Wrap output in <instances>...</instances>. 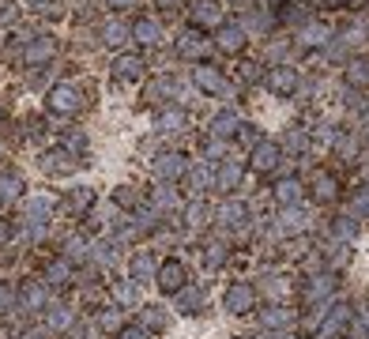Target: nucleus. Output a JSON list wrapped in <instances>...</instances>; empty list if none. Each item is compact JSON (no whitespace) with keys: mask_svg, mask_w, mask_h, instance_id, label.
<instances>
[{"mask_svg":"<svg viewBox=\"0 0 369 339\" xmlns=\"http://www.w3.org/2000/svg\"><path fill=\"white\" fill-rule=\"evenodd\" d=\"M0 117H4V109H0Z\"/></svg>","mask_w":369,"mask_h":339,"instance_id":"42","label":"nucleus"},{"mask_svg":"<svg viewBox=\"0 0 369 339\" xmlns=\"http://www.w3.org/2000/svg\"><path fill=\"white\" fill-rule=\"evenodd\" d=\"M4 238H8V226H4V223H0V242H4Z\"/></svg>","mask_w":369,"mask_h":339,"instance_id":"41","label":"nucleus"},{"mask_svg":"<svg viewBox=\"0 0 369 339\" xmlns=\"http://www.w3.org/2000/svg\"><path fill=\"white\" fill-rule=\"evenodd\" d=\"M158 287L162 290H181L184 287V268L177 260H166V264L158 268Z\"/></svg>","mask_w":369,"mask_h":339,"instance_id":"5","label":"nucleus"},{"mask_svg":"<svg viewBox=\"0 0 369 339\" xmlns=\"http://www.w3.org/2000/svg\"><path fill=\"white\" fill-rule=\"evenodd\" d=\"M192 80H196L200 91H208V94H223L226 91V75L219 68H211V64H196L192 68Z\"/></svg>","mask_w":369,"mask_h":339,"instance_id":"2","label":"nucleus"},{"mask_svg":"<svg viewBox=\"0 0 369 339\" xmlns=\"http://www.w3.org/2000/svg\"><path fill=\"white\" fill-rule=\"evenodd\" d=\"M242 140H245V144H260V132H256V125H242Z\"/></svg>","mask_w":369,"mask_h":339,"instance_id":"33","label":"nucleus"},{"mask_svg":"<svg viewBox=\"0 0 369 339\" xmlns=\"http://www.w3.org/2000/svg\"><path fill=\"white\" fill-rule=\"evenodd\" d=\"M177 53H181V57H200V53H204V38L196 35V30H184L181 42H177Z\"/></svg>","mask_w":369,"mask_h":339,"instance_id":"16","label":"nucleus"},{"mask_svg":"<svg viewBox=\"0 0 369 339\" xmlns=\"http://www.w3.org/2000/svg\"><path fill=\"white\" fill-rule=\"evenodd\" d=\"M113 75L117 80H139L144 75V57H117Z\"/></svg>","mask_w":369,"mask_h":339,"instance_id":"7","label":"nucleus"},{"mask_svg":"<svg viewBox=\"0 0 369 339\" xmlns=\"http://www.w3.org/2000/svg\"><path fill=\"white\" fill-rule=\"evenodd\" d=\"M125 38H132V27H125V23H117V19H110V23H106L102 27V42H106V46H121V42Z\"/></svg>","mask_w":369,"mask_h":339,"instance_id":"13","label":"nucleus"},{"mask_svg":"<svg viewBox=\"0 0 369 339\" xmlns=\"http://www.w3.org/2000/svg\"><path fill=\"white\" fill-rule=\"evenodd\" d=\"M275 159H279V147L275 144H260L253 151V166L256 170H271V166H275Z\"/></svg>","mask_w":369,"mask_h":339,"instance_id":"19","label":"nucleus"},{"mask_svg":"<svg viewBox=\"0 0 369 339\" xmlns=\"http://www.w3.org/2000/svg\"><path fill=\"white\" fill-rule=\"evenodd\" d=\"M184 128V109H162L158 113V132H181Z\"/></svg>","mask_w":369,"mask_h":339,"instance_id":"14","label":"nucleus"},{"mask_svg":"<svg viewBox=\"0 0 369 339\" xmlns=\"http://www.w3.org/2000/svg\"><path fill=\"white\" fill-rule=\"evenodd\" d=\"M19 192H23V178H19V173H8V178H0V204L19 200Z\"/></svg>","mask_w":369,"mask_h":339,"instance_id":"18","label":"nucleus"},{"mask_svg":"<svg viewBox=\"0 0 369 339\" xmlns=\"http://www.w3.org/2000/svg\"><path fill=\"white\" fill-rule=\"evenodd\" d=\"M38 166L46 173H72L75 170V159L68 155V151H49V155L38 159Z\"/></svg>","mask_w":369,"mask_h":339,"instance_id":"4","label":"nucleus"},{"mask_svg":"<svg viewBox=\"0 0 369 339\" xmlns=\"http://www.w3.org/2000/svg\"><path fill=\"white\" fill-rule=\"evenodd\" d=\"M219 46H223L226 53H237V49L245 46V30H242V27H234V23L219 27Z\"/></svg>","mask_w":369,"mask_h":339,"instance_id":"9","label":"nucleus"},{"mask_svg":"<svg viewBox=\"0 0 369 339\" xmlns=\"http://www.w3.org/2000/svg\"><path fill=\"white\" fill-rule=\"evenodd\" d=\"M173 94H177V83H173V80H155V83L147 87L151 102H162V98H173Z\"/></svg>","mask_w":369,"mask_h":339,"instance_id":"21","label":"nucleus"},{"mask_svg":"<svg viewBox=\"0 0 369 339\" xmlns=\"http://www.w3.org/2000/svg\"><path fill=\"white\" fill-rule=\"evenodd\" d=\"M132 276H136V283H147L151 276H155V260H151L147 253H139L136 264H132Z\"/></svg>","mask_w":369,"mask_h":339,"instance_id":"24","label":"nucleus"},{"mask_svg":"<svg viewBox=\"0 0 369 339\" xmlns=\"http://www.w3.org/2000/svg\"><path fill=\"white\" fill-rule=\"evenodd\" d=\"M117 302H136V287H128V283H117Z\"/></svg>","mask_w":369,"mask_h":339,"instance_id":"31","label":"nucleus"},{"mask_svg":"<svg viewBox=\"0 0 369 339\" xmlns=\"http://www.w3.org/2000/svg\"><path fill=\"white\" fill-rule=\"evenodd\" d=\"M147 324L151 328H166V313H147Z\"/></svg>","mask_w":369,"mask_h":339,"instance_id":"38","label":"nucleus"},{"mask_svg":"<svg viewBox=\"0 0 369 339\" xmlns=\"http://www.w3.org/2000/svg\"><path fill=\"white\" fill-rule=\"evenodd\" d=\"M136 0H106V8H113V12H125V8H132Z\"/></svg>","mask_w":369,"mask_h":339,"instance_id":"37","label":"nucleus"},{"mask_svg":"<svg viewBox=\"0 0 369 339\" xmlns=\"http://www.w3.org/2000/svg\"><path fill=\"white\" fill-rule=\"evenodd\" d=\"M46 279L53 283V287H64V283L72 279V260H53V264L46 268Z\"/></svg>","mask_w":369,"mask_h":339,"instance_id":"17","label":"nucleus"},{"mask_svg":"<svg viewBox=\"0 0 369 339\" xmlns=\"http://www.w3.org/2000/svg\"><path fill=\"white\" fill-rule=\"evenodd\" d=\"M158 8H166V12H181L184 8V0H155Z\"/></svg>","mask_w":369,"mask_h":339,"instance_id":"36","label":"nucleus"},{"mask_svg":"<svg viewBox=\"0 0 369 339\" xmlns=\"http://www.w3.org/2000/svg\"><path fill=\"white\" fill-rule=\"evenodd\" d=\"M155 170L162 173V178H177V173L184 170V162H181V155H158Z\"/></svg>","mask_w":369,"mask_h":339,"instance_id":"22","label":"nucleus"},{"mask_svg":"<svg viewBox=\"0 0 369 339\" xmlns=\"http://www.w3.org/2000/svg\"><path fill=\"white\" fill-rule=\"evenodd\" d=\"M196 23H223V4L219 0H196Z\"/></svg>","mask_w":369,"mask_h":339,"instance_id":"10","label":"nucleus"},{"mask_svg":"<svg viewBox=\"0 0 369 339\" xmlns=\"http://www.w3.org/2000/svg\"><path fill=\"white\" fill-rule=\"evenodd\" d=\"M75 324V313L68 309V305H57V309L49 313V328L53 332H64V328H72Z\"/></svg>","mask_w":369,"mask_h":339,"instance_id":"20","label":"nucleus"},{"mask_svg":"<svg viewBox=\"0 0 369 339\" xmlns=\"http://www.w3.org/2000/svg\"><path fill=\"white\" fill-rule=\"evenodd\" d=\"M249 305H253V287H245V283L230 287V294H226V309H230V313H245Z\"/></svg>","mask_w":369,"mask_h":339,"instance_id":"6","label":"nucleus"},{"mask_svg":"<svg viewBox=\"0 0 369 339\" xmlns=\"http://www.w3.org/2000/svg\"><path fill=\"white\" fill-rule=\"evenodd\" d=\"M12 302H15L12 287H8V283H0V313H8V309H12Z\"/></svg>","mask_w":369,"mask_h":339,"instance_id":"30","label":"nucleus"},{"mask_svg":"<svg viewBox=\"0 0 369 339\" xmlns=\"http://www.w3.org/2000/svg\"><path fill=\"white\" fill-rule=\"evenodd\" d=\"M132 38H139L144 46H155V42H162V27L155 23V19H139V23L132 27Z\"/></svg>","mask_w":369,"mask_h":339,"instance_id":"11","label":"nucleus"},{"mask_svg":"<svg viewBox=\"0 0 369 339\" xmlns=\"http://www.w3.org/2000/svg\"><path fill=\"white\" fill-rule=\"evenodd\" d=\"M287 144H290V147H306V136H301V132H290Z\"/></svg>","mask_w":369,"mask_h":339,"instance_id":"40","label":"nucleus"},{"mask_svg":"<svg viewBox=\"0 0 369 339\" xmlns=\"http://www.w3.org/2000/svg\"><path fill=\"white\" fill-rule=\"evenodd\" d=\"M237 128H242L237 113H234V109H223V113L211 121V136H230V132H237Z\"/></svg>","mask_w":369,"mask_h":339,"instance_id":"12","label":"nucleus"},{"mask_svg":"<svg viewBox=\"0 0 369 339\" xmlns=\"http://www.w3.org/2000/svg\"><path fill=\"white\" fill-rule=\"evenodd\" d=\"M268 87H271L275 94H294V87H298V72L290 68V64H279V68H271Z\"/></svg>","mask_w":369,"mask_h":339,"instance_id":"3","label":"nucleus"},{"mask_svg":"<svg viewBox=\"0 0 369 339\" xmlns=\"http://www.w3.org/2000/svg\"><path fill=\"white\" fill-rule=\"evenodd\" d=\"M53 57V38H42V42H30L27 46V61L35 64V61H49Z\"/></svg>","mask_w":369,"mask_h":339,"instance_id":"23","label":"nucleus"},{"mask_svg":"<svg viewBox=\"0 0 369 339\" xmlns=\"http://www.w3.org/2000/svg\"><path fill=\"white\" fill-rule=\"evenodd\" d=\"M346 83L358 87V91H365V87H369V61L365 57H358V61L346 64Z\"/></svg>","mask_w":369,"mask_h":339,"instance_id":"8","label":"nucleus"},{"mask_svg":"<svg viewBox=\"0 0 369 339\" xmlns=\"http://www.w3.org/2000/svg\"><path fill=\"white\" fill-rule=\"evenodd\" d=\"M237 181H242V170H237V166H223L219 170V189H234Z\"/></svg>","mask_w":369,"mask_h":339,"instance_id":"26","label":"nucleus"},{"mask_svg":"<svg viewBox=\"0 0 369 339\" xmlns=\"http://www.w3.org/2000/svg\"><path fill=\"white\" fill-rule=\"evenodd\" d=\"M19 302H23V309H42L46 305V287H38V283H27L23 287V294H19Z\"/></svg>","mask_w":369,"mask_h":339,"instance_id":"15","label":"nucleus"},{"mask_svg":"<svg viewBox=\"0 0 369 339\" xmlns=\"http://www.w3.org/2000/svg\"><path fill=\"white\" fill-rule=\"evenodd\" d=\"M99 324L106 328V332H117V328H121V313H117V309L102 313V316H99Z\"/></svg>","mask_w":369,"mask_h":339,"instance_id":"29","label":"nucleus"},{"mask_svg":"<svg viewBox=\"0 0 369 339\" xmlns=\"http://www.w3.org/2000/svg\"><path fill=\"white\" fill-rule=\"evenodd\" d=\"M87 257V242L83 238H68L64 242V260H83Z\"/></svg>","mask_w":369,"mask_h":339,"instance_id":"25","label":"nucleus"},{"mask_svg":"<svg viewBox=\"0 0 369 339\" xmlns=\"http://www.w3.org/2000/svg\"><path fill=\"white\" fill-rule=\"evenodd\" d=\"M19 339H49V328H27Z\"/></svg>","mask_w":369,"mask_h":339,"instance_id":"34","label":"nucleus"},{"mask_svg":"<svg viewBox=\"0 0 369 339\" xmlns=\"http://www.w3.org/2000/svg\"><path fill=\"white\" fill-rule=\"evenodd\" d=\"M298 196V181H287V185H279V200H294Z\"/></svg>","mask_w":369,"mask_h":339,"instance_id":"32","label":"nucleus"},{"mask_svg":"<svg viewBox=\"0 0 369 339\" xmlns=\"http://www.w3.org/2000/svg\"><path fill=\"white\" fill-rule=\"evenodd\" d=\"M121 339H147V332H144V328H125Z\"/></svg>","mask_w":369,"mask_h":339,"instance_id":"39","label":"nucleus"},{"mask_svg":"<svg viewBox=\"0 0 369 339\" xmlns=\"http://www.w3.org/2000/svg\"><path fill=\"white\" fill-rule=\"evenodd\" d=\"M317 196H320V200H328V196H332V178H320L317 181Z\"/></svg>","mask_w":369,"mask_h":339,"instance_id":"35","label":"nucleus"},{"mask_svg":"<svg viewBox=\"0 0 369 339\" xmlns=\"http://www.w3.org/2000/svg\"><path fill=\"white\" fill-rule=\"evenodd\" d=\"M306 42H309V46H324V42H328V30H324L320 23L317 27H306Z\"/></svg>","mask_w":369,"mask_h":339,"instance_id":"28","label":"nucleus"},{"mask_svg":"<svg viewBox=\"0 0 369 339\" xmlns=\"http://www.w3.org/2000/svg\"><path fill=\"white\" fill-rule=\"evenodd\" d=\"M68 204H72V207H91V204H94V192L83 185V189H75V196H68Z\"/></svg>","mask_w":369,"mask_h":339,"instance_id":"27","label":"nucleus"},{"mask_svg":"<svg viewBox=\"0 0 369 339\" xmlns=\"http://www.w3.org/2000/svg\"><path fill=\"white\" fill-rule=\"evenodd\" d=\"M49 109H53V113H72V109H80V87L57 83L49 91Z\"/></svg>","mask_w":369,"mask_h":339,"instance_id":"1","label":"nucleus"}]
</instances>
